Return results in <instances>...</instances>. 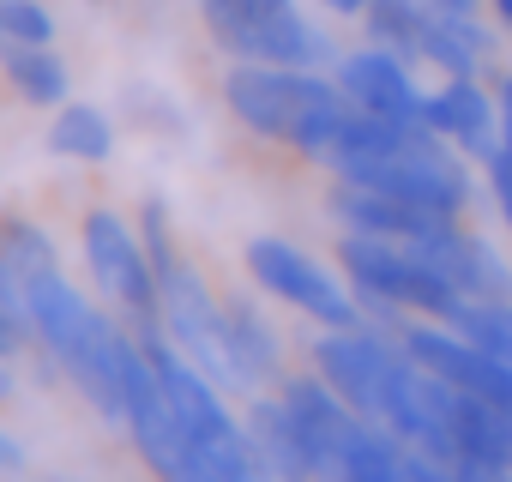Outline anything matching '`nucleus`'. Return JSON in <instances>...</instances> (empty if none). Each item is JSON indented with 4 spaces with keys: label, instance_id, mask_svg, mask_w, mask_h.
<instances>
[{
    "label": "nucleus",
    "instance_id": "1",
    "mask_svg": "<svg viewBox=\"0 0 512 482\" xmlns=\"http://www.w3.org/2000/svg\"><path fill=\"white\" fill-rule=\"evenodd\" d=\"M223 109L253 133L302 163L320 169L326 145L338 139L350 97L338 91L332 73H308V67H260V61H235L223 73Z\"/></svg>",
    "mask_w": 512,
    "mask_h": 482
},
{
    "label": "nucleus",
    "instance_id": "2",
    "mask_svg": "<svg viewBox=\"0 0 512 482\" xmlns=\"http://www.w3.org/2000/svg\"><path fill=\"white\" fill-rule=\"evenodd\" d=\"M205 37L229 55V61H260V67H308L326 73L332 37L296 7V0H199Z\"/></svg>",
    "mask_w": 512,
    "mask_h": 482
},
{
    "label": "nucleus",
    "instance_id": "3",
    "mask_svg": "<svg viewBox=\"0 0 512 482\" xmlns=\"http://www.w3.org/2000/svg\"><path fill=\"white\" fill-rule=\"evenodd\" d=\"M157 320L163 332L175 338V350L223 392V398H253L247 374L235 368V350H229V320H223V296L205 284V272L175 254L169 266H157Z\"/></svg>",
    "mask_w": 512,
    "mask_h": 482
},
{
    "label": "nucleus",
    "instance_id": "4",
    "mask_svg": "<svg viewBox=\"0 0 512 482\" xmlns=\"http://www.w3.org/2000/svg\"><path fill=\"white\" fill-rule=\"evenodd\" d=\"M404 338L392 326L356 320V326H320V338H308V368L368 422H380L386 410V386L404 368Z\"/></svg>",
    "mask_w": 512,
    "mask_h": 482
},
{
    "label": "nucleus",
    "instance_id": "5",
    "mask_svg": "<svg viewBox=\"0 0 512 482\" xmlns=\"http://www.w3.org/2000/svg\"><path fill=\"white\" fill-rule=\"evenodd\" d=\"M79 248H85V272H91L97 296L127 326H151L157 320V266L139 241V223H127L115 205H91L79 217Z\"/></svg>",
    "mask_w": 512,
    "mask_h": 482
},
{
    "label": "nucleus",
    "instance_id": "6",
    "mask_svg": "<svg viewBox=\"0 0 512 482\" xmlns=\"http://www.w3.org/2000/svg\"><path fill=\"white\" fill-rule=\"evenodd\" d=\"M241 266H247L253 290L290 302V308L308 314L314 326H356V320H362V308H356L344 272H332L326 260L302 254L296 241H284V235H253L247 248H241Z\"/></svg>",
    "mask_w": 512,
    "mask_h": 482
},
{
    "label": "nucleus",
    "instance_id": "7",
    "mask_svg": "<svg viewBox=\"0 0 512 482\" xmlns=\"http://www.w3.org/2000/svg\"><path fill=\"white\" fill-rule=\"evenodd\" d=\"M404 248H410L428 272H440L458 296H470V302H512V260L494 248L488 235L464 229V217L428 229L422 241H404Z\"/></svg>",
    "mask_w": 512,
    "mask_h": 482
},
{
    "label": "nucleus",
    "instance_id": "8",
    "mask_svg": "<svg viewBox=\"0 0 512 482\" xmlns=\"http://www.w3.org/2000/svg\"><path fill=\"white\" fill-rule=\"evenodd\" d=\"M398 338H404V350H410L428 374H440V380H452V386H464V392H476V398H488V404H500V410L512 416V362L476 350L470 338L446 332L440 320H404Z\"/></svg>",
    "mask_w": 512,
    "mask_h": 482
},
{
    "label": "nucleus",
    "instance_id": "9",
    "mask_svg": "<svg viewBox=\"0 0 512 482\" xmlns=\"http://www.w3.org/2000/svg\"><path fill=\"white\" fill-rule=\"evenodd\" d=\"M278 398L290 404V416H296V428H302V440H308V458H314V482H338V464H344V446H350V434L368 422V416H356L314 368H296V374H284L278 380Z\"/></svg>",
    "mask_w": 512,
    "mask_h": 482
},
{
    "label": "nucleus",
    "instance_id": "10",
    "mask_svg": "<svg viewBox=\"0 0 512 482\" xmlns=\"http://www.w3.org/2000/svg\"><path fill=\"white\" fill-rule=\"evenodd\" d=\"M332 79H338V91H344L356 109L386 115V121H422V109H428V91L416 85V67L398 61V55H386V49H374V43L338 55V61H332ZM422 127H428V121H422Z\"/></svg>",
    "mask_w": 512,
    "mask_h": 482
},
{
    "label": "nucleus",
    "instance_id": "11",
    "mask_svg": "<svg viewBox=\"0 0 512 482\" xmlns=\"http://www.w3.org/2000/svg\"><path fill=\"white\" fill-rule=\"evenodd\" d=\"M422 121L446 145H458L470 163H488L500 151V103H494V91H482V79H446V85H434Z\"/></svg>",
    "mask_w": 512,
    "mask_h": 482
},
{
    "label": "nucleus",
    "instance_id": "12",
    "mask_svg": "<svg viewBox=\"0 0 512 482\" xmlns=\"http://www.w3.org/2000/svg\"><path fill=\"white\" fill-rule=\"evenodd\" d=\"M326 211H332L344 229L386 235V241H422L428 229L452 223V217H434V211H422V205H404V199H392V193L356 187V181H332V193H326Z\"/></svg>",
    "mask_w": 512,
    "mask_h": 482
},
{
    "label": "nucleus",
    "instance_id": "13",
    "mask_svg": "<svg viewBox=\"0 0 512 482\" xmlns=\"http://www.w3.org/2000/svg\"><path fill=\"white\" fill-rule=\"evenodd\" d=\"M241 428H247L253 452H260V458L272 464V476H278V482H314V458H308V440H302V428H296L290 404L278 398V386H272V392H253V398H247V410H241Z\"/></svg>",
    "mask_w": 512,
    "mask_h": 482
},
{
    "label": "nucleus",
    "instance_id": "14",
    "mask_svg": "<svg viewBox=\"0 0 512 482\" xmlns=\"http://www.w3.org/2000/svg\"><path fill=\"white\" fill-rule=\"evenodd\" d=\"M223 320H229V350H235V368L247 374V386H278L290 368H284V332L266 320V308L253 302L247 290L223 296Z\"/></svg>",
    "mask_w": 512,
    "mask_h": 482
},
{
    "label": "nucleus",
    "instance_id": "15",
    "mask_svg": "<svg viewBox=\"0 0 512 482\" xmlns=\"http://www.w3.org/2000/svg\"><path fill=\"white\" fill-rule=\"evenodd\" d=\"M422 61L440 67L446 79H482V67L494 61V25H482V13H440L428 0Z\"/></svg>",
    "mask_w": 512,
    "mask_h": 482
},
{
    "label": "nucleus",
    "instance_id": "16",
    "mask_svg": "<svg viewBox=\"0 0 512 482\" xmlns=\"http://www.w3.org/2000/svg\"><path fill=\"white\" fill-rule=\"evenodd\" d=\"M49 272H61V254L43 223H31L25 211H0V278H7V290L25 302L31 284H43Z\"/></svg>",
    "mask_w": 512,
    "mask_h": 482
},
{
    "label": "nucleus",
    "instance_id": "17",
    "mask_svg": "<svg viewBox=\"0 0 512 482\" xmlns=\"http://www.w3.org/2000/svg\"><path fill=\"white\" fill-rule=\"evenodd\" d=\"M0 79L13 85V97H25L31 109H61L73 79L67 61L49 43H0Z\"/></svg>",
    "mask_w": 512,
    "mask_h": 482
},
{
    "label": "nucleus",
    "instance_id": "18",
    "mask_svg": "<svg viewBox=\"0 0 512 482\" xmlns=\"http://www.w3.org/2000/svg\"><path fill=\"white\" fill-rule=\"evenodd\" d=\"M422 31H428V0H368L362 37L410 67H422Z\"/></svg>",
    "mask_w": 512,
    "mask_h": 482
},
{
    "label": "nucleus",
    "instance_id": "19",
    "mask_svg": "<svg viewBox=\"0 0 512 482\" xmlns=\"http://www.w3.org/2000/svg\"><path fill=\"white\" fill-rule=\"evenodd\" d=\"M49 151L55 157H73V163H109L115 151V121L97 109V103H61L55 109V127H49Z\"/></svg>",
    "mask_w": 512,
    "mask_h": 482
},
{
    "label": "nucleus",
    "instance_id": "20",
    "mask_svg": "<svg viewBox=\"0 0 512 482\" xmlns=\"http://www.w3.org/2000/svg\"><path fill=\"white\" fill-rule=\"evenodd\" d=\"M446 332H458V338H470L476 350L512 362V302H464V308L446 320Z\"/></svg>",
    "mask_w": 512,
    "mask_h": 482
},
{
    "label": "nucleus",
    "instance_id": "21",
    "mask_svg": "<svg viewBox=\"0 0 512 482\" xmlns=\"http://www.w3.org/2000/svg\"><path fill=\"white\" fill-rule=\"evenodd\" d=\"M0 43H55V19L43 0H0Z\"/></svg>",
    "mask_w": 512,
    "mask_h": 482
},
{
    "label": "nucleus",
    "instance_id": "22",
    "mask_svg": "<svg viewBox=\"0 0 512 482\" xmlns=\"http://www.w3.org/2000/svg\"><path fill=\"white\" fill-rule=\"evenodd\" d=\"M482 175H488V193H494V211H500V223L512 229V151L500 145V151L482 163Z\"/></svg>",
    "mask_w": 512,
    "mask_h": 482
},
{
    "label": "nucleus",
    "instance_id": "23",
    "mask_svg": "<svg viewBox=\"0 0 512 482\" xmlns=\"http://www.w3.org/2000/svg\"><path fill=\"white\" fill-rule=\"evenodd\" d=\"M0 326H7V332H13V338L25 344V350L37 344V338H31V308H25V302H19V296L7 290V278H0Z\"/></svg>",
    "mask_w": 512,
    "mask_h": 482
},
{
    "label": "nucleus",
    "instance_id": "24",
    "mask_svg": "<svg viewBox=\"0 0 512 482\" xmlns=\"http://www.w3.org/2000/svg\"><path fill=\"white\" fill-rule=\"evenodd\" d=\"M398 482H452V476H446L434 458H422V452L404 446V470H398Z\"/></svg>",
    "mask_w": 512,
    "mask_h": 482
},
{
    "label": "nucleus",
    "instance_id": "25",
    "mask_svg": "<svg viewBox=\"0 0 512 482\" xmlns=\"http://www.w3.org/2000/svg\"><path fill=\"white\" fill-rule=\"evenodd\" d=\"M494 103H500V145L512 151V67L494 79Z\"/></svg>",
    "mask_w": 512,
    "mask_h": 482
},
{
    "label": "nucleus",
    "instance_id": "26",
    "mask_svg": "<svg viewBox=\"0 0 512 482\" xmlns=\"http://www.w3.org/2000/svg\"><path fill=\"white\" fill-rule=\"evenodd\" d=\"M0 470H25V446L13 434H0Z\"/></svg>",
    "mask_w": 512,
    "mask_h": 482
},
{
    "label": "nucleus",
    "instance_id": "27",
    "mask_svg": "<svg viewBox=\"0 0 512 482\" xmlns=\"http://www.w3.org/2000/svg\"><path fill=\"white\" fill-rule=\"evenodd\" d=\"M326 13H338V19H362L368 13V0H320Z\"/></svg>",
    "mask_w": 512,
    "mask_h": 482
},
{
    "label": "nucleus",
    "instance_id": "28",
    "mask_svg": "<svg viewBox=\"0 0 512 482\" xmlns=\"http://www.w3.org/2000/svg\"><path fill=\"white\" fill-rule=\"evenodd\" d=\"M434 7H440V13H482L488 0H434Z\"/></svg>",
    "mask_w": 512,
    "mask_h": 482
},
{
    "label": "nucleus",
    "instance_id": "29",
    "mask_svg": "<svg viewBox=\"0 0 512 482\" xmlns=\"http://www.w3.org/2000/svg\"><path fill=\"white\" fill-rule=\"evenodd\" d=\"M488 13H494L500 31H512V0H488Z\"/></svg>",
    "mask_w": 512,
    "mask_h": 482
},
{
    "label": "nucleus",
    "instance_id": "30",
    "mask_svg": "<svg viewBox=\"0 0 512 482\" xmlns=\"http://www.w3.org/2000/svg\"><path fill=\"white\" fill-rule=\"evenodd\" d=\"M13 386H19V380H13V368H7V356H0V404H7V398H13Z\"/></svg>",
    "mask_w": 512,
    "mask_h": 482
},
{
    "label": "nucleus",
    "instance_id": "31",
    "mask_svg": "<svg viewBox=\"0 0 512 482\" xmlns=\"http://www.w3.org/2000/svg\"><path fill=\"white\" fill-rule=\"evenodd\" d=\"M19 350H25V344H19V338H13V332H7V326H0V356H7V362H13V356H19Z\"/></svg>",
    "mask_w": 512,
    "mask_h": 482
}]
</instances>
